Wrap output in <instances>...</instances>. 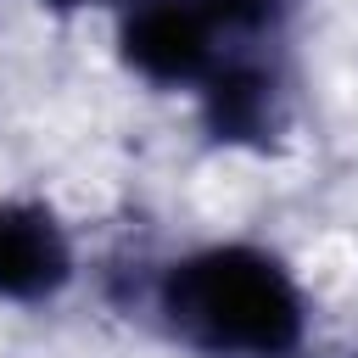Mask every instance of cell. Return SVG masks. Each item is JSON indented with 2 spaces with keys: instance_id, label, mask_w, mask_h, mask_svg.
I'll return each mask as SVG.
<instances>
[{
  "instance_id": "cell-1",
  "label": "cell",
  "mask_w": 358,
  "mask_h": 358,
  "mask_svg": "<svg viewBox=\"0 0 358 358\" xmlns=\"http://www.w3.org/2000/svg\"><path fill=\"white\" fill-rule=\"evenodd\" d=\"M168 336L201 358H296L308 347V296L296 274L246 241H213L173 257L157 280Z\"/></svg>"
},
{
  "instance_id": "cell-3",
  "label": "cell",
  "mask_w": 358,
  "mask_h": 358,
  "mask_svg": "<svg viewBox=\"0 0 358 358\" xmlns=\"http://www.w3.org/2000/svg\"><path fill=\"white\" fill-rule=\"evenodd\" d=\"M201 123L218 145H274L291 123V90L274 62L252 50H224V62L207 73Z\"/></svg>"
},
{
  "instance_id": "cell-6",
  "label": "cell",
  "mask_w": 358,
  "mask_h": 358,
  "mask_svg": "<svg viewBox=\"0 0 358 358\" xmlns=\"http://www.w3.org/2000/svg\"><path fill=\"white\" fill-rule=\"evenodd\" d=\"M39 6H50V11H129L134 0H39Z\"/></svg>"
},
{
  "instance_id": "cell-5",
  "label": "cell",
  "mask_w": 358,
  "mask_h": 358,
  "mask_svg": "<svg viewBox=\"0 0 358 358\" xmlns=\"http://www.w3.org/2000/svg\"><path fill=\"white\" fill-rule=\"evenodd\" d=\"M201 6L224 28V39H263L296 11V0H201Z\"/></svg>"
},
{
  "instance_id": "cell-4",
  "label": "cell",
  "mask_w": 358,
  "mask_h": 358,
  "mask_svg": "<svg viewBox=\"0 0 358 358\" xmlns=\"http://www.w3.org/2000/svg\"><path fill=\"white\" fill-rule=\"evenodd\" d=\"M73 285V241L67 224L45 201H0V302L39 308Z\"/></svg>"
},
{
  "instance_id": "cell-2",
  "label": "cell",
  "mask_w": 358,
  "mask_h": 358,
  "mask_svg": "<svg viewBox=\"0 0 358 358\" xmlns=\"http://www.w3.org/2000/svg\"><path fill=\"white\" fill-rule=\"evenodd\" d=\"M229 39L201 0H134L117 11V56L157 90H201Z\"/></svg>"
}]
</instances>
